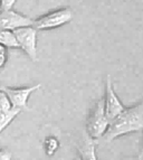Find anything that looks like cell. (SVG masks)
<instances>
[{"instance_id": "obj_1", "label": "cell", "mask_w": 143, "mask_h": 160, "mask_svg": "<svg viewBox=\"0 0 143 160\" xmlns=\"http://www.w3.org/2000/svg\"><path fill=\"white\" fill-rule=\"evenodd\" d=\"M143 130V101L133 107L125 108L115 119L110 121L109 128L103 139L112 142L125 134Z\"/></svg>"}, {"instance_id": "obj_2", "label": "cell", "mask_w": 143, "mask_h": 160, "mask_svg": "<svg viewBox=\"0 0 143 160\" xmlns=\"http://www.w3.org/2000/svg\"><path fill=\"white\" fill-rule=\"evenodd\" d=\"M109 124L110 121L107 120L105 115V110H104V101L103 99H101L94 104L87 118L86 133L93 140H98L103 138V136L107 131Z\"/></svg>"}, {"instance_id": "obj_3", "label": "cell", "mask_w": 143, "mask_h": 160, "mask_svg": "<svg viewBox=\"0 0 143 160\" xmlns=\"http://www.w3.org/2000/svg\"><path fill=\"white\" fill-rule=\"evenodd\" d=\"M73 19V11L69 8H59L34 19L32 27L37 30H51L68 24Z\"/></svg>"}, {"instance_id": "obj_4", "label": "cell", "mask_w": 143, "mask_h": 160, "mask_svg": "<svg viewBox=\"0 0 143 160\" xmlns=\"http://www.w3.org/2000/svg\"><path fill=\"white\" fill-rule=\"evenodd\" d=\"M37 32L38 30L35 29L32 26L21 27L13 30L19 48L22 49L34 62L37 61Z\"/></svg>"}, {"instance_id": "obj_5", "label": "cell", "mask_w": 143, "mask_h": 160, "mask_svg": "<svg viewBox=\"0 0 143 160\" xmlns=\"http://www.w3.org/2000/svg\"><path fill=\"white\" fill-rule=\"evenodd\" d=\"M40 88H42V84H35V85L25 86V88H9V86H6V88H1L9 98V101H10L12 108L22 111L25 109H28L29 96Z\"/></svg>"}, {"instance_id": "obj_6", "label": "cell", "mask_w": 143, "mask_h": 160, "mask_svg": "<svg viewBox=\"0 0 143 160\" xmlns=\"http://www.w3.org/2000/svg\"><path fill=\"white\" fill-rule=\"evenodd\" d=\"M103 101H104L105 115L109 121H112L113 119H115V118L125 109L124 104L121 102V100L119 99V96L116 95V93L114 91L113 83H112L111 76H110V75L106 76L105 98L103 99Z\"/></svg>"}, {"instance_id": "obj_7", "label": "cell", "mask_w": 143, "mask_h": 160, "mask_svg": "<svg viewBox=\"0 0 143 160\" xmlns=\"http://www.w3.org/2000/svg\"><path fill=\"white\" fill-rule=\"evenodd\" d=\"M34 19L30 17L19 13L13 9L8 10H0V29L6 30H16L21 27L32 26Z\"/></svg>"}, {"instance_id": "obj_8", "label": "cell", "mask_w": 143, "mask_h": 160, "mask_svg": "<svg viewBox=\"0 0 143 160\" xmlns=\"http://www.w3.org/2000/svg\"><path fill=\"white\" fill-rule=\"evenodd\" d=\"M77 149L81 160H97L96 156V140H93L86 134L77 143Z\"/></svg>"}, {"instance_id": "obj_9", "label": "cell", "mask_w": 143, "mask_h": 160, "mask_svg": "<svg viewBox=\"0 0 143 160\" xmlns=\"http://www.w3.org/2000/svg\"><path fill=\"white\" fill-rule=\"evenodd\" d=\"M0 45H2L7 49L8 48H19L16 36L12 30L0 29Z\"/></svg>"}, {"instance_id": "obj_10", "label": "cell", "mask_w": 143, "mask_h": 160, "mask_svg": "<svg viewBox=\"0 0 143 160\" xmlns=\"http://www.w3.org/2000/svg\"><path fill=\"white\" fill-rule=\"evenodd\" d=\"M21 112V110L12 108L9 111H0V133L13 121V119Z\"/></svg>"}, {"instance_id": "obj_11", "label": "cell", "mask_w": 143, "mask_h": 160, "mask_svg": "<svg viewBox=\"0 0 143 160\" xmlns=\"http://www.w3.org/2000/svg\"><path fill=\"white\" fill-rule=\"evenodd\" d=\"M59 141L58 139H56L55 137L49 136L46 137L44 142H42V148L44 151L47 156H54L57 152V150L59 149Z\"/></svg>"}, {"instance_id": "obj_12", "label": "cell", "mask_w": 143, "mask_h": 160, "mask_svg": "<svg viewBox=\"0 0 143 160\" xmlns=\"http://www.w3.org/2000/svg\"><path fill=\"white\" fill-rule=\"evenodd\" d=\"M12 109L9 98L7 94L2 91V88H0V111H9Z\"/></svg>"}, {"instance_id": "obj_13", "label": "cell", "mask_w": 143, "mask_h": 160, "mask_svg": "<svg viewBox=\"0 0 143 160\" xmlns=\"http://www.w3.org/2000/svg\"><path fill=\"white\" fill-rule=\"evenodd\" d=\"M8 58V52H7V48L3 47L2 45H0V69L5 66L6 62Z\"/></svg>"}, {"instance_id": "obj_14", "label": "cell", "mask_w": 143, "mask_h": 160, "mask_svg": "<svg viewBox=\"0 0 143 160\" xmlns=\"http://www.w3.org/2000/svg\"><path fill=\"white\" fill-rule=\"evenodd\" d=\"M17 0H1V9L3 10H8V9H12L13 5L16 3Z\"/></svg>"}, {"instance_id": "obj_15", "label": "cell", "mask_w": 143, "mask_h": 160, "mask_svg": "<svg viewBox=\"0 0 143 160\" xmlns=\"http://www.w3.org/2000/svg\"><path fill=\"white\" fill-rule=\"evenodd\" d=\"M12 153L8 149H0V160H11Z\"/></svg>"}, {"instance_id": "obj_16", "label": "cell", "mask_w": 143, "mask_h": 160, "mask_svg": "<svg viewBox=\"0 0 143 160\" xmlns=\"http://www.w3.org/2000/svg\"><path fill=\"white\" fill-rule=\"evenodd\" d=\"M141 156H143V140H142V149H141Z\"/></svg>"}, {"instance_id": "obj_17", "label": "cell", "mask_w": 143, "mask_h": 160, "mask_svg": "<svg viewBox=\"0 0 143 160\" xmlns=\"http://www.w3.org/2000/svg\"><path fill=\"white\" fill-rule=\"evenodd\" d=\"M0 10H1V0H0Z\"/></svg>"}, {"instance_id": "obj_18", "label": "cell", "mask_w": 143, "mask_h": 160, "mask_svg": "<svg viewBox=\"0 0 143 160\" xmlns=\"http://www.w3.org/2000/svg\"><path fill=\"white\" fill-rule=\"evenodd\" d=\"M139 160H140V158H139Z\"/></svg>"}]
</instances>
